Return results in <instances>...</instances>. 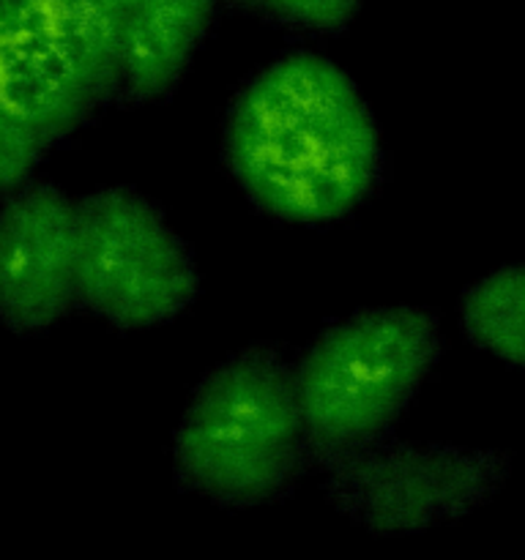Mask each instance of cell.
Segmentation results:
<instances>
[{"label": "cell", "instance_id": "6da1fadb", "mask_svg": "<svg viewBox=\"0 0 525 560\" xmlns=\"http://www.w3.org/2000/svg\"><path fill=\"white\" fill-rule=\"evenodd\" d=\"M222 159L246 200L277 222L350 217L386 173L381 131L355 82L315 52H290L241 85Z\"/></svg>", "mask_w": 525, "mask_h": 560}, {"label": "cell", "instance_id": "7a4b0ae2", "mask_svg": "<svg viewBox=\"0 0 525 560\" xmlns=\"http://www.w3.org/2000/svg\"><path fill=\"white\" fill-rule=\"evenodd\" d=\"M310 463L293 366L273 348L241 350L208 372L175 430V481L217 506L282 501Z\"/></svg>", "mask_w": 525, "mask_h": 560}, {"label": "cell", "instance_id": "3957f363", "mask_svg": "<svg viewBox=\"0 0 525 560\" xmlns=\"http://www.w3.org/2000/svg\"><path fill=\"white\" fill-rule=\"evenodd\" d=\"M441 353V323L416 306L364 310L326 328L293 366L312 463L388 441Z\"/></svg>", "mask_w": 525, "mask_h": 560}, {"label": "cell", "instance_id": "277c9868", "mask_svg": "<svg viewBox=\"0 0 525 560\" xmlns=\"http://www.w3.org/2000/svg\"><path fill=\"white\" fill-rule=\"evenodd\" d=\"M113 66L109 0H0V120L60 145L107 107Z\"/></svg>", "mask_w": 525, "mask_h": 560}, {"label": "cell", "instance_id": "5b68a950", "mask_svg": "<svg viewBox=\"0 0 525 560\" xmlns=\"http://www.w3.org/2000/svg\"><path fill=\"white\" fill-rule=\"evenodd\" d=\"M77 306L120 331L178 317L200 293L191 252L162 211L131 189H98L74 202Z\"/></svg>", "mask_w": 525, "mask_h": 560}, {"label": "cell", "instance_id": "8992f818", "mask_svg": "<svg viewBox=\"0 0 525 560\" xmlns=\"http://www.w3.org/2000/svg\"><path fill=\"white\" fill-rule=\"evenodd\" d=\"M342 517L381 536H410L490 503L509 479L501 452L383 441L320 465Z\"/></svg>", "mask_w": 525, "mask_h": 560}, {"label": "cell", "instance_id": "52a82bcc", "mask_svg": "<svg viewBox=\"0 0 525 560\" xmlns=\"http://www.w3.org/2000/svg\"><path fill=\"white\" fill-rule=\"evenodd\" d=\"M74 306V202L58 186L31 184L0 208V323L38 334Z\"/></svg>", "mask_w": 525, "mask_h": 560}, {"label": "cell", "instance_id": "ba28073f", "mask_svg": "<svg viewBox=\"0 0 525 560\" xmlns=\"http://www.w3.org/2000/svg\"><path fill=\"white\" fill-rule=\"evenodd\" d=\"M222 0H113L120 102L170 96L211 33Z\"/></svg>", "mask_w": 525, "mask_h": 560}, {"label": "cell", "instance_id": "9c48e42d", "mask_svg": "<svg viewBox=\"0 0 525 560\" xmlns=\"http://www.w3.org/2000/svg\"><path fill=\"white\" fill-rule=\"evenodd\" d=\"M463 331L479 350L525 370V262L498 268L459 301Z\"/></svg>", "mask_w": 525, "mask_h": 560}, {"label": "cell", "instance_id": "30bf717a", "mask_svg": "<svg viewBox=\"0 0 525 560\" xmlns=\"http://www.w3.org/2000/svg\"><path fill=\"white\" fill-rule=\"evenodd\" d=\"M235 11L257 16L273 27L310 36H337L361 9V0H222Z\"/></svg>", "mask_w": 525, "mask_h": 560}, {"label": "cell", "instance_id": "8fae6325", "mask_svg": "<svg viewBox=\"0 0 525 560\" xmlns=\"http://www.w3.org/2000/svg\"><path fill=\"white\" fill-rule=\"evenodd\" d=\"M47 151L49 145L42 137L9 120H0V197H11L25 189L27 178Z\"/></svg>", "mask_w": 525, "mask_h": 560}]
</instances>
